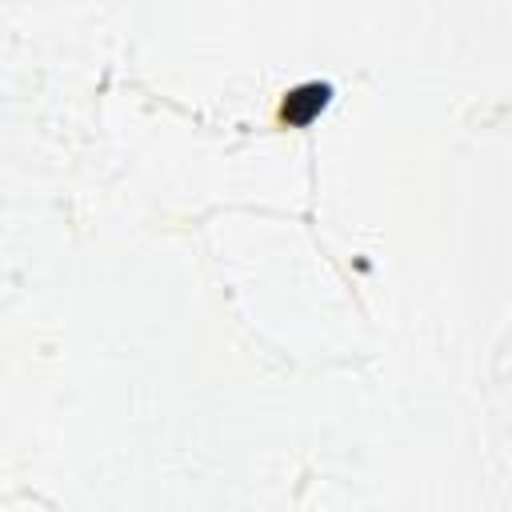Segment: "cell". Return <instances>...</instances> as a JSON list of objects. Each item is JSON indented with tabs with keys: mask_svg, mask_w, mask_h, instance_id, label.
<instances>
[{
	"mask_svg": "<svg viewBox=\"0 0 512 512\" xmlns=\"http://www.w3.org/2000/svg\"><path fill=\"white\" fill-rule=\"evenodd\" d=\"M328 84H308V88H292L288 96H284V108H280V116H284V124H308V120H316V112H324V104H328Z\"/></svg>",
	"mask_w": 512,
	"mask_h": 512,
	"instance_id": "obj_1",
	"label": "cell"
}]
</instances>
